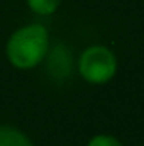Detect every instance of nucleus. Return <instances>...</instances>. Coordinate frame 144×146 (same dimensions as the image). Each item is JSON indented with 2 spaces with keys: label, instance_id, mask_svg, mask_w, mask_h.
Masks as SVG:
<instances>
[{
  "label": "nucleus",
  "instance_id": "f257e3e1",
  "mask_svg": "<svg viewBox=\"0 0 144 146\" xmlns=\"http://www.w3.org/2000/svg\"><path fill=\"white\" fill-rule=\"evenodd\" d=\"M49 51V34L41 24L22 26L9 37L5 53L17 70H32L44 61Z\"/></svg>",
  "mask_w": 144,
  "mask_h": 146
},
{
  "label": "nucleus",
  "instance_id": "f03ea898",
  "mask_svg": "<svg viewBox=\"0 0 144 146\" xmlns=\"http://www.w3.org/2000/svg\"><path fill=\"white\" fill-rule=\"evenodd\" d=\"M78 72L85 82L93 85H104L117 73V58L105 46L87 48L78 60Z\"/></svg>",
  "mask_w": 144,
  "mask_h": 146
},
{
  "label": "nucleus",
  "instance_id": "7ed1b4c3",
  "mask_svg": "<svg viewBox=\"0 0 144 146\" xmlns=\"http://www.w3.org/2000/svg\"><path fill=\"white\" fill-rule=\"evenodd\" d=\"M0 146H34L27 134H24L20 129L0 124Z\"/></svg>",
  "mask_w": 144,
  "mask_h": 146
},
{
  "label": "nucleus",
  "instance_id": "20e7f679",
  "mask_svg": "<svg viewBox=\"0 0 144 146\" xmlns=\"http://www.w3.org/2000/svg\"><path fill=\"white\" fill-rule=\"evenodd\" d=\"M61 0H27L29 9L37 15H51L58 10Z\"/></svg>",
  "mask_w": 144,
  "mask_h": 146
},
{
  "label": "nucleus",
  "instance_id": "39448f33",
  "mask_svg": "<svg viewBox=\"0 0 144 146\" xmlns=\"http://www.w3.org/2000/svg\"><path fill=\"white\" fill-rule=\"evenodd\" d=\"M87 146H124V145L112 134H97L88 141Z\"/></svg>",
  "mask_w": 144,
  "mask_h": 146
}]
</instances>
